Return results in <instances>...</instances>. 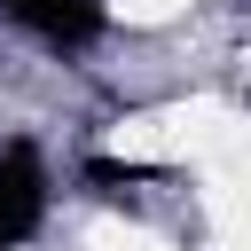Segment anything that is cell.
Segmentation results:
<instances>
[{
  "label": "cell",
  "instance_id": "3957f363",
  "mask_svg": "<svg viewBox=\"0 0 251 251\" xmlns=\"http://www.w3.org/2000/svg\"><path fill=\"white\" fill-rule=\"evenodd\" d=\"M86 180H94L102 196H126V188H149L157 173H149V165H110V157H94V165H86Z\"/></svg>",
  "mask_w": 251,
  "mask_h": 251
},
{
  "label": "cell",
  "instance_id": "7a4b0ae2",
  "mask_svg": "<svg viewBox=\"0 0 251 251\" xmlns=\"http://www.w3.org/2000/svg\"><path fill=\"white\" fill-rule=\"evenodd\" d=\"M16 24H31L47 47H86L94 31H102V8L94 0H0Z\"/></svg>",
  "mask_w": 251,
  "mask_h": 251
},
{
  "label": "cell",
  "instance_id": "6da1fadb",
  "mask_svg": "<svg viewBox=\"0 0 251 251\" xmlns=\"http://www.w3.org/2000/svg\"><path fill=\"white\" fill-rule=\"evenodd\" d=\"M47 212V165L31 141H8L0 149V251H16Z\"/></svg>",
  "mask_w": 251,
  "mask_h": 251
}]
</instances>
